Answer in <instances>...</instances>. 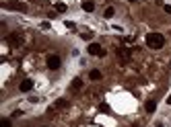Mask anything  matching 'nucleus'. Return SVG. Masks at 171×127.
<instances>
[{"label": "nucleus", "instance_id": "f257e3e1", "mask_svg": "<svg viewBox=\"0 0 171 127\" xmlns=\"http://www.w3.org/2000/svg\"><path fill=\"white\" fill-rule=\"evenodd\" d=\"M144 41H146V45H148L151 49H161V47L165 45V37H163L161 33H148Z\"/></svg>", "mask_w": 171, "mask_h": 127}, {"label": "nucleus", "instance_id": "f03ea898", "mask_svg": "<svg viewBox=\"0 0 171 127\" xmlns=\"http://www.w3.org/2000/svg\"><path fill=\"white\" fill-rule=\"evenodd\" d=\"M87 51H89L91 55H97V57H103V55H105V49H103L99 43H91V45L87 47Z\"/></svg>", "mask_w": 171, "mask_h": 127}, {"label": "nucleus", "instance_id": "7ed1b4c3", "mask_svg": "<svg viewBox=\"0 0 171 127\" xmlns=\"http://www.w3.org/2000/svg\"><path fill=\"white\" fill-rule=\"evenodd\" d=\"M60 66H62V60H60L58 55H49V57H47V68H49V70H58Z\"/></svg>", "mask_w": 171, "mask_h": 127}, {"label": "nucleus", "instance_id": "20e7f679", "mask_svg": "<svg viewBox=\"0 0 171 127\" xmlns=\"http://www.w3.org/2000/svg\"><path fill=\"white\" fill-rule=\"evenodd\" d=\"M31 88H33V80H23V82L19 84V90H21V92H29Z\"/></svg>", "mask_w": 171, "mask_h": 127}, {"label": "nucleus", "instance_id": "39448f33", "mask_svg": "<svg viewBox=\"0 0 171 127\" xmlns=\"http://www.w3.org/2000/svg\"><path fill=\"white\" fill-rule=\"evenodd\" d=\"M83 10L93 12V10H95V0H83Z\"/></svg>", "mask_w": 171, "mask_h": 127}, {"label": "nucleus", "instance_id": "423d86ee", "mask_svg": "<svg viewBox=\"0 0 171 127\" xmlns=\"http://www.w3.org/2000/svg\"><path fill=\"white\" fill-rule=\"evenodd\" d=\"M6 6H8V8H12V10H23V12L27 10V6H25V4H21V2H10V4H6Z\"/></svg>", "mask_w": 171, "mask_h": 127}, {"label": "nucleus", "instance_id": "0eeeda50", "mask_svg": "<svg viewBox=\"0 0 171 127\" xmlns=\"http://www.w3.org/2000/svg\"><path fill=\"white\" fill-rule=\"evenodd\" d=\"M144 109H146V113H155L157 111V103L155 100H146L144 103Z\"/></svg>", "mask_w": 171, "mask_h": 127}, {"label": "nucleus", "instance_id": "6e6552de", "mask_svg": "<svg viewBox=\"0 0 171 127\" xmlns=\"http://www.w3.org/2000/svg\"><path fill=\"white\" fill-rule=\"evenodd\" d=\"M130 53H132V49H128V47H118V55H122L124 60H128Z\"/></svg>", "mask_w": 171, "mask_h": 127}, {"label": "nucleus", "instance_id": "1a4fd4ad", "mask_svg": "<svg viewBox=\"0 0 171 127\" xmlns=\"http://www.w3.org/2000/svg\"><path fill=\"white\" fill-rule=\"evenodd\" d=\"M89 78H91V80H101V72H99V70H91V72H89Z\"/></svg>", "mask_w": 171, "mask_h": 127}, {"label": "nucleus", "instance_id": "9d476101", "mask_svg": "<svg viewBox=\"0 0 171 127\" xmlns=\"http://www.w3.org/2000/svg\"><path fill=\"white\" fill-rule=\"evenodd\" d=\"M114 14H116V8H114V6H107V8H105V14H103V17H105V19H111Z\"/></svg>", "mask_w": 171, "mask_h": 127}, {"label": "nucleus", "instance_id": "9b49d317", "mask_svg": "<svg viewBox=\"0 0 171 127\" xmlns=\"http://www.w3.org/2000/svg\"><path fill=\"white\" fill-rule=\"evenodd\" d=\"M8 41L10 43H21V35H19V33H12V35H8Z\"/></svg>", "mask_w": 171, "mask_h": 127}, {"label": "nucleus", "instance_id": "f8f14e48", "mask_svg": "<svg viewBox=\"0 0 171 127\" xmlns=\"http://www.w3.org/2000/svg\"><path fill=\"white\" fill-rule=\"evenodd\" d=\"M66 105H68V103H66V98H58V100H56V105H54V107H56V109H64V107H66Z\"/></svg>", "mask_w": 171, "mask_h": 127}, {"label": "nucleus", "instance_id": "ddd939ff", "mask_svg": "<svg viewBox=\"0 0 171 127\" xmlns=\"http://www.w3.org/2000/svg\"><path fill=\"white\" fill-rule=\"evenodd\" d=\"M81 88H83V80H81V78H76V80L72 82V90H81Z\"/></svg>", "mask_w": 171, "mask_h": 127}, {"label": "nucleus", "instance_id": "4468645a", "mask_svg": "<svg viewBox=\"0 0 171 127\" xmlns=\"http://www.w3.org/2000/svg\"><path fill=\"white\" fill-rule=\"evenodd\" d=\"M56 10H58V12H66V4H64V2H58V4H56Z\"/></svg>", "mask_w": 171, "mask_h": 127}, {"label": "nucleus", "instance_id": "2eb2a0df", "mask_svg": "<svg viewBox=\"0 0 171 127\" xmlns=\"http://www.w3.org/2000/svg\"><path fill=\"white\" fill-rule=\"evenodd\" d=\"M99 111H101V113H109V105H105V103H101V107H99Z\"/></svg>", "mask_w": 171, "mask_h": 127}, {"label": "nucleus", "instance_id": "dca6fc26", "mask_svg": "<svg viewBox=\"0 0 171 127\" xmlns=\"http://www.w3.org/2000/svg\"><path fill=\"white\" fill-rule=\"evenodd\" d=\"M0 127H10V119H2V121H0Z\"/></svg>", "mask_w": 171, "mask_h": 127}, {"label": "nucleus", "instance_id": "f3484780", "mask_svg": "<svg viewBox=\"0 0 171 127\" xmlns=\"http://www.w3.org/2000/svg\"><path fill=\"white\" fill-rule=\"evenodd\" d=\"M83 39H93V33H81Z\"/></svg>", "mask_w": 171, "mask_h": 127}, {"label": "nucleus", "instance_id": "a211bd4d", "mask_svg": "<svg viewBox=\"0 0 171 127\" xmlns=\"http://www.w3.org/2000/svg\"><path fill=\"white\" fill-rule=\"evenodd\" d=\"M165 12H169V14H171V4H165Z\"/></svg>", "mask_w": 171, "mask_h": 127}, {"label": "nucleus", "instance_id": "6ab92c4d", "mask_svg": "<svg viewBox=\"0 0 171 127\" xmlns=\"http://www.w3.org/2000/svg\"><path fill=\"white\" fill-rule=\"evenodd\" d=\"M128 2H136V0H128Z\"/></svg>", "mask_w": 171, "mask_h": 127}, {"label": "nucleus", "instance_id": "aec40b11", "mask_svg": "<svg viewBox=\"0 0 171 127\" xmlns=\"http://www.w3.org/2000/svg\"><path fill=\"white\" fill-rule=\"evenodd\" d=\"M43 127H45V125H43Z\"/></svg>", "mask_w": 171, "mask_h": 127}]
</instances>
